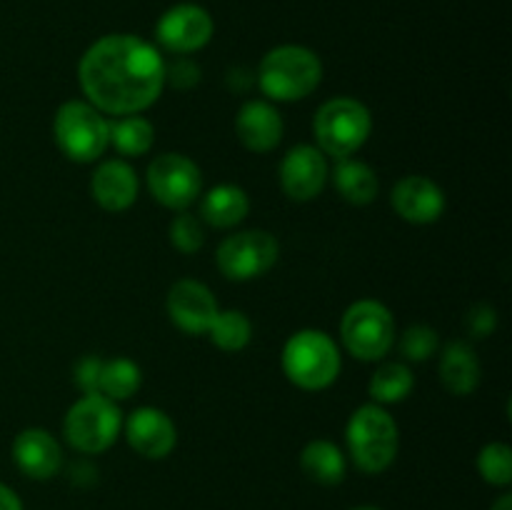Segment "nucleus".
<instances>
[{
    "instance_id": "obj_1",
    "label": "nucleus",
    "mask_w": 512,
    "mask_h": 510,
    "mask_svg": "<svg viewBox=\"0 0 512 510\" xmlns=\"http://www.w3.org/2000/svg\"><path fill=\"white\" fill-rule=\"evenodd\" d=\"M163 53L140 35L110 33L95 40L78 63L85 100L103 115H140L165 90Z\"/></svg>"
},
{
    "instance_id": "obj_2",
    "label": "nucleus",
    "mask_w": 512,
    "mask_h": 510,
    "mask_svg": "<svg viewBox=\"0 0 512 510\" xmlns=\"http://www.w3.org/2000/svg\"><path fill=\"white\" fill-rule=\"evenodd\" d=\"M255 80L273 103H298L318 90L323 63L318 53L305 45H278L263 55Z\"/></svg>"
},
{
    "instance_id": "obj_3",
    "label": "nucleus",
    "mask_w": 512,
    "mask_h": 510,
    "mask_svg": "<svg viewBox=\"0 0 512 510\" xmlns=\"http://www.w3.org/2000/svg\"><path fill=\"white\" fill-rule=\"evenodd\" d=\"M345 443L350 460L360 473L380 475L398 458V423L383 405L365 403L350 415L345 425Z\"/></svg>"
},
{
    "instance_id": "obj_4",
    "label": "nucleus",
    "mask_w": 512,
    "mask_h": 510,
    "mask_svg": "<svg viewBox=\"0 0 512 510\" xmlns=\"http://www.w3.org/2000/svg\"><path fill=\"white\" fill-rule=\"evenodd\" d=\"M285 378L300 390H325L338 380L343 370V355L338 343L325 330L305 328L290 335L283 345Z\"/></svg>"
},
{
    "instance_id": "obj_5",
    "label": "nucleus",
    "mask_w": 512,
    "mask_h": 510,
    "mask_svg": "<svg viewBox=\"0 0 512 510\" xmlns=\"http://www.w3.org/2000/svg\"><path fill=\"white\" fill-rule=\"evenodd\" d=\"M315 145L328 158L343 160L353 158L373 133V115L368 105L350 95L325 100L313 120Z\"/></svg>"
},
{
    "instance_id": "obj_6",
    "label": "nucleus",
    "mask_w": 512,
    "mask_h": 510,
    "mask_svg": "<svg viewBox=\"0 0 512 510\" xmlns=\"http://www.w3.org/2000/svg\"><path fill=\"white\" fill-rule=\"evenodd\" d=\"M53 140L73 163H93L110 148V120L88 100H65L55 110Z\"/></svg>"
},
{
    "instance_id": "obj_7",
    "label": "nucleus",
    "mask_w": 512,
    "mask_h": 510,
    "mask_svg": "<svg viewBox=\"0 0 512 510\" xmlns=\"http://www.w3.org/2000/svg\"><path fill=\"white\" fill-rule=\"evenodd\" d=\"M120 430H123V413L118 403L100 393L75 400L63 420L65 440L70 448L83 455H98L113 448Z\"/></svg>"
},
{
    "instance_id": "obj_8",
    "label": "nucleus",
    "mask_w": 512,
    "mask_h": 510,
    "mask_svg": "<svg viewBox=\"0 0 512 510\" xmlns=\"http://www.w3.org/2000/svg\"><path fill=\"white\" fill-rule=\"evenodd\" d=\"M345 350L363 363L383 360L395 343V318L380 300H355L340 320Z\"/></svg>"
},
{
    "instance_id": "obj_9",
    "label": "nucleus",
    "mask_w": 512,
    "mask_h": 510,
    "mask_svg": "<svg viewBox=\"0 0 512 510\" xmlns=\"http://www.w3.org/2000/svg\"><path fill=\"white\" fill-rule=\"evenodd\" d=\"M278 258L280 243L268 230H243L228 235L215 253L220 273L235 283L260 278L278 263Z\"/></svg>"
},
{
    "instance_id": "obj_10",
    "label": "nucleus",
    "mask_w": 512,
    "mask_h": 510,
    "mask_svg": "<svg viewBox=\"0 0 512 510\" xmlns=\"http://www.w3.org/2000/svg\"><path fill=\"white\" fill-rule=\"evenodd\" d=\"M150 195L163 208L188 210L203 193V173L193 158L183 153H163L153 158L145 173Z\"/></svg>"
},
{
    "instance_id": "obj_11",
    "label": "nucleus",
    "mask_w": 512,
    "mask_h": 510,
    "mask_svg": "<svg viewBox=\"0 0 512 510\" xmlns=\"http://www.w3.org/2000/svg\"><path fill=\"white\" fill-rule=\"evenodd\" d=\"M213 15L198 3H178L160 15L155 40L163 50L175 55H193L213 40Z\"/></svg>"
},
{
    "instance_id": "obj_12",
    "label": "nucleus",
    "mask_w": 512,
    "mask_h": 510,
    "mask_svg": "<svg viewBox=\"0 0 512 510\" xmlns=\"http://www.w3.org/2000/svg\"><path fill=\"white\" fill-rule=\"evenodd\" d=\"M328 178V155L318 145H293L280 163V188L295 203H308L318 198L328 185Z\"/></svg>"
},
{
    "instance_id": "obj_13",
    "label": "nucleus",
    "mask_w": 512,
    "mask_h": 510,
    "mask_svg": "<svg viewBox=\"0 0 512 510\" xmlns=\"http://www.w3.org/2000/svg\"><path fill=\"white\" fill-rule=\"evenodd\" d=\"M170 323L188 335H208L210 323L218 315V300L213 290L193 278H183L173 283L165 300Z\"/></svg>"
},
{
    "instance_id": "obj_14",
    "label": "nucleus",
    "mask_w": 512,
    "mask_h": 510,
    "mask_svg": "<svg viewBox=\"0 0 512 510\" xmlns=\"http://www.w3.org/2000/svg\"><path fill=\"white\" fill-rule=\"evenodd\" d=\"M125 440L138 455L148 460L168 458L178 443V428L165 410L140 405L123 420Z\"/></svg>"
},
{
    "instance_id": "obj_15",
    "label": "nucleus",
    "mask_w": 512,
    "mask_h": 510,
    "mask_svg": "<svg viewBox=\"0 0 512 510\" xmlns=\"http://www.w3.org/2000/svg\"><path fill=\"white\" fill-rule=\"evenodd\" d=\"M390 205L405 223L430 225L440 220L448 200L435 180L425 178V175H405L395 183L393 193H390Z\"/></svg>"
},
{
    "instance_id": "obj_16",
    "label": "nucleus",
    "mask_w": 512,
    "mask_h": 510,
    "mask_svg": "<svg viewBox=\"0 0 512 510\" xmlns=\"http://www.w3.org/2000/svg\"><path fill=\"white\" fill-rule=\"evenodd\" d=\"M235 135L250 153H270L285 135L283 115L270 100H248L235 115Z\"/></svg>"
},
{
    "instance_id": "obj_17",
    "label": "nucleus",
    "mask_w": 512,
    "mask_h": 510,
    "mask_svg": "<svg viewBox=\"0 0 512 510\" xmlns=\"http://www.w3.org/2000/svg\"><path fill=\"white\" fill-rule=\"evenodd\" d=\"M13 460L30 480H50L63 468V448L45 428H25L13 440Z\"/></svg>"
},
{
    "instance_id": "obj_18",
    "label": "nucleus",
    "mask_w": 512,
    "mask_h": 510,
    "mask_svg": "<svg viewBox=\"0 0 512 510\" xmlns=\"http://www.w3.org/2000/svg\"><path fill=\"white\" fill-rule=\"evenodd\" d=\"M140 180L128 160L110 158L95 168L90 178V195L108 213H123L138 200Z\"/></svg>"
},
{
    "instance_id": "obj_19",
    "label": "nucleus",
    "mask_w": 512,
    "mask_h": 510,
    "mask_svg": "<svg viewBox=\"0 0 512 510\" xmlns=\"http://www.w3.org/2000/svg\"><path fill=\"white\" fill-rule=\"evenodd\" d=\"M438 373L445 390L453 395H470L480 385V378H483L478 355L465 340H453V343L445 345L443 355H440Z\"/></svg>"
},
{
    "instance_id": "obj_20",
    "label": "nucleus",
    "mask_w": 512,
    "mask_h": 510,
    "mask_svg": "<svg viewBox=\"0 0 512 510\" xmlns=\"http://www.w3.org/2000/svg\"><path fill=\"white\" fill-rule=\"evenodd\" d=\"M250 213V198L240 185L220 183L203 195L200 203V220L218 230L235 228Z\"/></svg>"
},
{
    "instance_id": "obj_21",
    "label": "nucleus",
    "mask_w": 512,
    "mask_h": 510,
    "mask_svg": "<svg viewBox=\"0 0 512 510\" xmlns=\"http://www.w3.org/2000/svg\"><path fill=\"white\" fill-rule=\"evenodd\" d=\"M300 468L313 483L333 488L340 485L348 475V458L333 440H310L300 453Z\"/></svg>"
},
{
    "instance_id": "obj_22",
    "label": "nucleus",
    "mask_w": 512,
    "mask_h": 510,
    "mask_svg": "<svg viewBox=\"0 0 512 510\" xmlns=\"http://www.w3.org/2000/svg\"><path fill=\"white\" fill-rule=\"evenodd\" d=\"M333 183L340 198L350 205H368L378 198V175L368 163L355 158L338 160L333 170Z\"/></svg>"
},
{
    "instance_id": "obj_23",
    "label": "nucleus",
    "mask_w": 512,
    "mask_h": 510,
    "mask_svg": "<svg viewBox=\"0 0 512 510\" xmlns=\"http://www.w3.org/2000/svg\"><path fill=\"white\" fill-rule=\"evenodd\" d=\"M155 143V125L143 115H120L110 120V145L125 158H140Z\"/></svg>"
},
{
    "instance_id": "obj_24",
    "label": "nucleus",
    "mask_w": 512,
    "mask_h": 510,
    "mask_svg": "<svg viewBox=\"0 0 512 510\" xmlns=\"http://www.w3.org/2000/svg\"><path fill=\"white\" fill-rule=\"evenodd\" d=\"M415 388L413 370L405 363H383L373 373L368 383V393L373 398V403L378 405H395L403 403Z\"/></svg>"
},
{
    "instance_id": "obj_25",
    "label": "nucleus",
    "mask_w": 512,
    "mask_h": 510,
    "mask_svg": "<svg viewBox=\"0 0 512 510\" xmlns=\"http://www.w3.org/2000/svg\"><path fill=\"white\" fill-rule=\"evenodd\" d=\"M143 385V373L140 365L130 358H113L103 360V370H100V385L98 393L110 398L113 403L133 398Z\"/></svg>"
},
{
    "instance_id": "obj_26",
    "label": "nucleus",
    "mask_w": 512,
    "mask_h": 510,
    "mask_svg": "<svg viewBox=\"0 0 512 510\" xmlns=\"http://www.w3.org/2000/svg\"><path fill=\"white\" fill-rule=\"evenodd\" d=\"M208 335L215 348H220L223 353H240L248 348L250 338H253V323L243 310H218Z\"/></svg>"
},
{
    "instance_id": "obj_27",
    "label": "nucleus",
    "mask_w": 512,
    "mask_h": 510,
    "mask_svg": "<svg viewBox=\"0 0 512 510\" xmlns=\"http://www.w3.org/2000/svg\"><path fill=\"white\" fill-rule=\"evenodd\" d=\"M478 473L480 478L495 488H508L512 483V450L508 443H488L478 453Z\"/></svg>"
},
{
    "instance_id": "obj_28",
    "label": "nucleus",
    "mask_w": 512,
    "mask_h": 510,
    "mask_svg": "<svg viewBox=\"0 0 512 510\" xmlns=\"http://www.w3.org/2000/svg\"><path fill=\"white\" fill-rule=\"evenodd\" d=\"M170 243L175 250L183 255H195L205 245V225L198 215L180 210L173 220H170Z\"/></svg>"
},
{
    "instance_id": "obj_29",
    "label": "nucleus",
    "mask_w": 512,
    "mask_h": 510,
    "mask_svg": "<svg viewBox=\"0 0 512 510\" xmlns=\"http://www.w3.org/2000/svg\"><path fill=\"white\" fill-rule=\"evenodd\" d=\"M438 350V333L430 325H410L400 338V353L410 363H425L430 360Z\"/></svg>"
},
{
    "instance_id": "obj_30",
    "label": "nucleus",
    "mask_w": 512,
    "mask_h": 510,
    "mask_svg": "<svg viewBox=\"0 0 512 510\" xmlns=\"http://www.w3.org/2000/svg\"><path fill=\"white\" fill-rule=\"evenodd\" d=\"M165 83H170L178 90H190L200 83V65L190 58L175 60L173 65L165 68Z\"/></svg>"
},
{
    "instance_id": "obj_31",
    "label": "nucleus",
    "mask_w": 512,
    "mask_h": 510,
    "mask_svg": "<svg viewBox=\"0 0 512 510\" xmlns=\"http://www.w3.org/2000/svg\"><path fill=\"white\" fill-rule=\"evenodd\" d=\"M498 328V310L488 303H478L468 313V330L475 338H488Z\"/></svg>"
},
{
    "instance_id": "obj_32",
    "label": "nucleus",
    "mask_w": 512,
    "mask_h": 510,
    "mask_svg": "<svg viewBox=\"0 0 512 510\" xmlns=\"http://www.w3.org/2000/svg\"><path fill=\"white\" fill-rule=\"evenodd\" d=\"M100 370H103V360L95 358V355H85L83 360H78V365H75L73 370V378L75 385L83 390V395L98 393Z\"/></svg>"
},
{
    "instance_id": "obj_33",
    "label": "nucleus",
    "mask_w": 512,
    "mask_h": 510,
    "mask_svg": "<svg viewBox=\"0 0 512 510\" xmlns=\"http://www.w3.org/2000/svg\"><path fill=\"white\" fill-rule=\"evenodd\" d=\"M0 510H25L20 495L5 483H0Z\"/></svg>"
},
{
    "instance_id": "obj_34",
    "label": "nucleus",
    "mask_w": 512,
    "mask_h": 510,
    "mask_svg": "<svg viewBox=\"0 0 512 510\" xmlns=\"http://www.w3.org/2000/svg\"><path fill=\"white\" fill-rule=\"evenodd\" d=\"M490 510H512V495L510 493L500 495V498L495 500L493 508H490Z\"/></svg>"
},
{
    "instance_id": "obj_35",
    "label": "nucleus",
    "mask_w": 512,
    "mask_h": 510,
    "mask_svg": "<svg viewBox=\"0 0 512 510\" xmlns=\"http://www.w3.org/2000/svg\"><path fill=\"white\" fill-rule=\"evenodd\" d=\"M353 510H383V508H375V505H360V508H353Z\"/></svg>"
}]
</instances>
